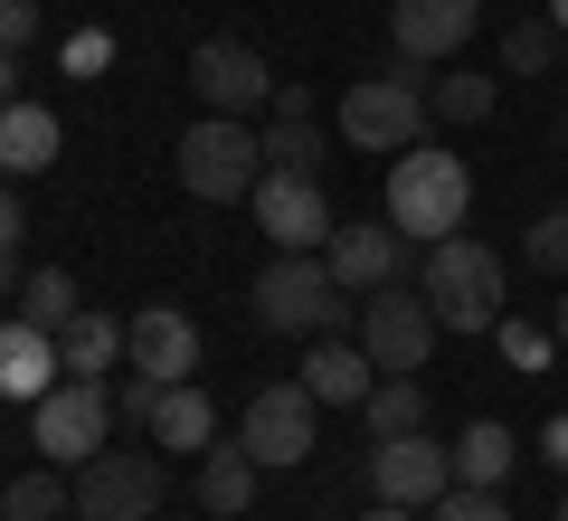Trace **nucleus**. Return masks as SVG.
<instances>
[{
  "mask_svg": "<svg viewBox=\"0 0 568 521\" xmlns=\"http://www.w3.org/2000/svg\"><path fill=\"white\" fill-rule=\"evenodd\" d=\"M521 257L540 265V275H568V209H540V219L521 228Z\"/></svg>",
  "mask_w": 568,
  "mask_h": 521,
  "instance_id": "c85d7f7f",
  "label": "nucleus"
},
{
  "mask_svg": "<svg viewBox=\"0 0 568 521\" xmlns=\"http://www.w3.org/2000/svg\"><path fill=\"white\" fill-rule=\"evenodd\" d=\"M493 332H503V351H511V361H521V370H530V361H540V351H549V341L530 332V322H493Z\"/></svg>",
  "mask_w": 568,
  "mask_h": 521,
  "instance_id": "473e14b6",
  "label": "nucleus"
},
{
  "mask_svg": "<svg viewBox=\"0 0 568 521\" xmlns=\"http://www.w3.org/2000/svg\"><path fill=\"white\" fill-rule=\"evenodd\" d=\"M162 493H171L162 455H114V445H104L95 464H77V512L85 521H152Z\"/></svg>",
  "mask_w": 568,
  "mask_h": 521,
  "instance_id": "1a4fd4ad",
  "label": "nucleus"
},
{
  "mask_svg": "<svg viewBox=\"0 0 568 521\" xmlns=\"http://www.w3.org/2000/svg\"><path fill=\"white\" fill-rule=\"evenodd\" d=\"M0 104H20V58L0 48Z\"/></svg>",
  "mask_w": 568,
  "mask_h": 521,
  "instance_id": "e433bc0d",
  "label": "nucleus"
},
{
  "mask_svg": "<svg viewBox=\"0 0 568 521\" xmlns=\"http://www.w3.org/2000/svg\"><path fill=\"white\" fill-rule=\"evenodd\" d=\"M67 313H77V275H67V265H39V275L20 284V322H39V332H67Z\"/></svg>",
  "mask_w": 568,
  "mask_h": 521,
  "instance_id": "a878e982",
  "label": "nucleus"
},
{
  "mask_svg": "<svg viewBox=\"0 0 568 521\" xmlns=\"http://www.w3.org/2000/svg\"><path fill=\"white\" fill-rule=\"evenodd\" d=\"M58 380H67L58 332H39V322H0V399H29V408H39Z\"/></svg>",
  "mask_w": 568,
  "mask_h": 521,
  "instance_id": "dca6fc26",
  "label": "nucleus"
},
{
  "mask_svg": "<svg viewBox=\"0 0 568 521\" xmlns=\"http://www.w3.org/2000/svg\"><path fill=\"white\" fill-rule=\"evenodd\" d=\"M313 427H323V399H313L304 380H265L256 399H246V418H237V445L275 474V464H304L313 455Z\"/></svg>",
  "mask_w": 568,
  "mask_h": 521,
  "instance_id": "6e6552de",
  "label": "nucleus"
},
{
  "mask_svg": "<svg viewBox=\"0 0 568 521\" xmlns=\"http://www.w3.org/2000/svg\"><path fill=\"white\" fill-rule=\"evenodd\" d=\"M549 29H559V39H568V0H549Z\"/></svg>",
  "mask_w": 568,
  "mask_h": 521,
  "instance_id": "58836bf2",
  "label": "nucleus"
},
{
  "mask_svg": "<svg viewBox=\"0 0 568 521\" xmlns=\"http://www.w3.org/2000/svg\"><path fill=\"white\" fill-rule=\"evenodd\" d=\"M294 380H304L323 408H361L369 389H379V361H369L361 341H342V332H332V341H313V361L294 370Z\"/></svg>",
  "mask_w": 568,
  "mask_h": 521,
  "instance_id": "a211bd4d",
  "label": "nucleus"
},
{
  "mask_svg": "<svg viewBox=\"0 0 568 521\" xmlns=\"http://www.w3.org/2000/svg\"><path fill=\"white\" fill-rule=\"evenodd\" d=\"M162 389H171V380H152V370H133V380L114 389V418H133V427H152V408H162Z\"/></svg>",
  "mask_w": 568,
  "mask_h": 521,
  "instance_id": "7c9ffc66",
  "label": "nucleus"
},
{
  "mask_svg": "<svg viewBox=\"0 0 568 521\" xmlns=\"http://www.w3.org/2000/svg\"><path fill=\"white\" fill-rule=\"evenodd\" d=\"M190 86H200L209 114H256V104H275V67L246 39H200L190 48Z\"/></svg>",
  "mask_w": 568,
  "mask_h": 521,
  "instance_id": "f8f14e48",
  "label": "nucleus"
},
{
  "mask_svg": "<svg viewBox=\"0 0 568 521\" xmlns=\"http://www.w3.org/2000/svg\"><path fill=\"white\" fill-rule=\"evenodd\" d=\"M474 20H484V0H388V48L407 67H436L474 39Z\"/></svg>",
  "mask_w": 568,
  "mask_h": 521,
  "instance_id": "ddd939ff",
  "label": "nucleus"
},
{
  "mask_svg": "<svg viewBox=\"0 0 568 521\" xmlns=\"http://www.w3.org/2000/svg\"><path fill=\"white\" fill-rule=\"evenodd\" d=\"M246 209H256V228H265L275 247H294V257H323V247H332V228H342L313 171H265Z\"/></svg>",
  "mask_w": 568,
  "mask_h": 521,
  "instance_id": "9d476101",
  "label": "nucleus"
},
{
  "mask_svg": "<svg viewBox=\"0 0 568 521\" xmlns=\"http://www.w3.org/2000/svg\"><path fill=\"white\" fill-rule=\"evenodd\" d=\"M559 521H568V493H559Z\"/></svg>",
  "mask_w": 568,
  "mask_h": 521,
  "instance_id": "a19ab883",
  "label": "nucleus"
},
{
  "mask_svg": "<svg viewBox=\"0 0 568 521\" xmlns=\"http://www.w3.org/2000/svg\"><path fill=\"white\" fill-rule=\"evenodd\" d=\"M0 483H10V464H0Z\"/></svg>",
  "mask_w": 568,
  "mask_h": 521,
  "instance_id": "79ce46f5",
  "label": "nucleus"
},
{
  "mask_svg": "<svg viewBox=\"0 0 568 521\" xmlns=\"http://www.w3.org/2000/svg\"><path fill=\"white\" fill-rule=\"evenodd\" d=\"M540 455H549V464L568 474V418H549V427H540Z\"/></svg>",
  "mask_w": 568,
  "mask_h": 521,
  "instance_id": "72a5a7b5",
  "label": "nucleus"
},
{
  "mask_svg": "<svg viewBox=\"0 0 568 521\" xmlns=\"http://www.w3.org/2000/svg\"><path fill=\"white\" fill-rule=\"evenodd\" d=\"M559 351H568V294H559Z\"/></svg>",
  "mask_w": 568,
  "mask_h": 521,
  "instance_id": "ea45409f",
  "label": "nucleus"
},
{
  "mask_svg": "<svg viewBox=\"0 0 568 521\" xmlns=\"http://www.w3.org/2000/svg\"><path fill=\"white\" fill-rule=\"evenodd\" d=\"M351 313H361V294H342L323 257H294V247H275V265L256 275V322H265V332H294V341H332V332H342Z\"/></svg>",
  "mask_w": 568,
  "mask_h": 521,
  "instance_id": "20e7f679",
  "label": "nucleus"
},
{
  "mask_svg": "<svg viewBox=\"0 0 568 521\" xmlns=\"http://www.w3.org/2000/svg\"><path fill=\"white\" fill-rule=\"evenodd\" d=\"M256 474H265V464L246 455L237 437H227V445H209V455H200V512L246 521V502H256Z\"/></svg>",
  "mask_w": 568,
  "mask_h": 521,
  "instance_id": "412c9836",
  "label": "nucleus"
},
{
  "mask_svg": "<svg viewBox=\"0 0 568 521\" xmlns=\"http://www.w3.org/2000/svg\"><path fill=\"white\" fill-rule=\"evenodd\" d=\"M511 464H521V437H511L503 418H474L465 437H455V483H484V493H503Z\"/></svg>",
  "mask_w": 568,
  "mask_h": 521,
  "instance_id": "4be33fe9",
  "label": "nucleus"
},
{
  "mask_svg": "<svg viewBox=\"0 0 568 521\" xmlns=\"http://www.w3.org/2000/svg\"><path fill=\"white\" fill-rule=\"evenodd\" d=\"M369 493L407 502V512L446 502L455 493V445H436L426 427H417V437H379V445H369Z\"/></svg>",
  "mask_w": 568,
  "mask_h": 521,
  "instance_id": "9b49d317",
  "label": "nucleus"
},
{
  "mask_svg": "<svg viewBox=\"0 0 568 521\" xmlns=\"http://www.w3.org/2000/svg\"><path fill=\"white\" fill-rule=\"evenodd\" d=\"M265 171H313V181H323V133H313V114L265 123Z\"/></svg>",
  "mask_w": 568,
  "mask_h": 521,
  "instance_id": "393cba45",
  "label": "nucleus"
},
{
  "mask_svg": "<svg viewBox=\"0 0 568 521\" xmlns=\"http://www.w3.org/2000/svg\"><path fill=\"white\" fill-rule=\"evenodd\" d=\"M549 58H568V39H559L549 20H521V29L503 39V67H511V77H540Z\"/></svg>",
  "mask_w": 568,
  "mask_h": 521,
  "instance_id": "cd10ccee",
  "label": "nucleus"
},
{
  "mask_svg": "<svg viewBox=\"0 0 568 521\" xmlns=\"http://www.w3.org/2000/svg\"><path fill=\"white\" fill-rule=\"evenodd\" d=\"M465 209H474V171H465V152L407 142V152L388 161V200H379V219L398 228L407 247H436V238H455V228H465Z\"/></svg>",
  "mask_w": 568,
  "mask_h": 521,
  "instance_id": "f257e3e1",
  "label": "nucleus"
},
{
  "mask_svg": "<svg viewBox=\"0 0 568 521\" xmlns=\"http://www.w3.org/2000/svg\"><path fill=\"white\" fill-rule=\"evenodd\" d=\"M436 303L417 294V284H379V294H361V351L379 361V380H417L426 351H436Z\"/></svg>",
  "mask_w": 568,
  "mask_h": 521,
  "instance_id": "0eeeda50",
  "label": "nucleus"
},
{
  "mask_svg": "<svg viewBox=\"0 0 568 521\" xmlns=\"http://www.w3.org/2000/svg\"><path fill=\"white\" fill-rule=\"evenodd\" d=\"M426 521H511V502L484 493V483H455L446 502H426Z\"/></svg>",
  "mask_w": 568,
  "mask_h": 521,
  "instance_id": "c756f323",
  "label": "nucleus"
},
{
  "mask_svg": "<svg viewBox=\"0 0 568 521\" xmlns=\"http://www.w3.org/2000/svg\"><path fill=\"white\" fill-rule=\"evenodd\" d=\"M426 114H436V104H426L417 67H388V77H361L342 96V142L351 152H388L398 161L407 142H426Z\"/></svg>",
  "mask_w": 568,
  "mask_h": 521,
  "instance_id": "39448f33",
  "label": "nucleus"
},
{
  "mask_svg": "<svg viewBox=\"0 0 568 521\" xmlns=\"http://www.w3.org/2000/svg\"><path fill=\"white\" fill-rule=\"evenodd\" d=\"M20 284H29L20 275V247H0V294H20Z\"/></svg>",
  "mask_w": 568,
  "mask_h": 521,
  "instance_id": "c9c22d12",
  "label": "nucleus"
},
{
  "mask_svg": "<svg viewBox=\"0 0 568 521\" xmlns=\"http://www.w3.org/2000/svg\"><path fill=\"white\" fill-rule=\"evenodd\" d=\"M171 161H181V190H190V200L227 209V200H256V181H265V133H256L246 114H200L181 142H171Z\"/></svg>",
  "mask_w": 568,
  "mask_h": 521,
  "instance_id": "7ed1b4c3",
  "label": "nucleus"
},
{
  "mask_svg": "<svg viewBox=\"0 0 568 521\" xmlns=\"http://www.w3.org/2000/svg\"><path fill=\"white\" fill-rule=\"evenodd\" d=\"M209 521H219V512H209Z\"/></svg>",
  "mask_w": 568,
  "mask_h": 521,
  "instance_id": "c03bdc74",
  "label": "nucleus"
},
{
  "mask_svg": "<svg viewBox=\"0 0 568 521\" xmlns=\"http://www.w3.org/2000/svg\"><path fill=\"white\" fill-rule=\"evenodd\" d=\"M58 361H67V380H104L114 361H133V322L77 303V313H67V332H58Z\"/></svg>",
  "mask_w": 568,
  "mask_h": 521,
  "instance_id": "f3484780",
  "label": "nucleus"
},
{
  "mask_svg": "<svg viewBox=\"0 0 568 521\" xmlns=\"http://www.w3.org/2000/svg\"><path fill=\"white\" fill-rule=\"evenodd\" d=\"M29 445H39L48 464H67V474L95 464L104 445H114V389L104 380H58L39 408H29Z\"/></svg>",
  "mask_w": 568,
  "mask_h": 521,
  "instance_id": "423d86ee",
  "label": "nucleus"
},
{
  "mask_svg": "<svg viewBox=\"0 0 568 521\" xmlns=\"http://www.w3.org/2000/svg\"><path fill=\"white\" fill-rule=\"evenodd\" d=\"M67 512H77V474L67 464H39V474L0 483V521H67Z\"/></svg>",
  "mask_w": 568,
  "mask_h": 521,
  "instance_id": "5701e85b",
  "label": "nucleus"
},
{
  "mask_svg": "<svg viewBox=\"0 0 568 521\" xmlns=\"http://www.w3.org/2000/svg\"><path fill=\"white\" fill-rule=\"evenodd\" d=\"M29 39H39V0H0V48L20 58Z\"/></svg>",
  "mask_w": 568,
  "mask_h": 521,
  "instance_id": "2f4dec72",
  "label": "nucleus"
},
{
  "mask_svg": "<svg viewBox=\"0 0 568 521\" xmlns=\"http://www.w3.org/2000/svg\"><path fill=\"white\" fill-rule=\"evenodd\" d=\"M142 437H152V455H209V445H219V408H209L190 380H171Z\"/></svg>",
  "mask_w": 568,
  "mask_h": 521,
  "instance_id": "6ab92c4d",
  "label": "nucleus"
},
{
  "mask_svg": "<svg viewBox=\"0 0 568 521\" xmlns=\"http://www.w3.org/2000/svg\"><path fill=\"white\" fill-rule=\"evenodd\" d=\"M361 418H369V437H417V427H426V389L417 380H379L361 399Z\"/></svg>",
  "mask_w": 568,
  "mask_h": 521,
  "instance_id": "b1692460",
  "label": "nucleus"
},
{
  "mask_svg": "<svg viewBox=\"0 0 568 521\" xmlns=\"http://www.w3.org/2000/svg\"><path fill=\"white\" fill-rule=\"evenodd\" d=\"M20 228H29L20 219V190H0V247H20Z\"/></svg>",
  "mask_w": 568,
  "mask_h": 521,
  "instance_id": "f704fd0d",
  "label": "nucleus"
},
{
  "mask_svg": "<svg viewBox=\"0 0 568 521\" xmlns=\"http://www.w3.org/2000/svg\"><path fill=\"white\" fill-rule=\"evenodd\" d=\"M67 521H85V512H67Z\"/></svg>",
  "mask_w": 568,
  "mask_h": 521,
  "instance_id": "37998d69",
  "label": "nucleus"
},
{
  "mask_svg": "<svg viewBox=\"0 0 568 521\" xmlns=\"http://www.w3.org/2000/svg\"><path fill=\"white\" fill-rule=\"evenodd\" d=\"M426 104H436L446 123H484L493 104H503V86H493V77H436V86H426Z\"/></svg>",
  "mask_w": 568,
  "mask_h": 521,
  "instance_id": "bb28decb",
  "label": "nucleus"
},
{
  "mask_svg": "<svg viewBox=\"0 0 568 521\" xmlns=\"http://www.w3.org/2000/svg\"><path fill=\"white\" fill-rule=\"evenodd\" d=\"M417 294L436 303V322H446V332H493V322L511 313V275H503V257H493L484 238H465V228L426 247Z\"/></svg>",
  "mask_w": 568,
  "mask_h": 521,
  "instance_id": "f03ea898",
  "label": "nucleus"
},
{
  "mask_svg": "<svg viewBox=\"0 0 568 521\" xmlns=\"http://www.w3.org/2000/svg\"><path fill=\"white\" fill-rule=\"evenodd\" d=\"M123 322H133V370H152V380H190V370H200V322L190 313L142 303V313H123Z\"/></svg>",
  "mask_w": 568,
  "mask_h": 521,
  "instance_id": "2eb2a0df",
  "label": "nucleus"
},
{
  "mask_svg": "<svg viewBox=\"0 0 568 521\" xmlns=\"http://www.w3.org/2000/svg\"><path fill=\"white\" fill-rule=\"evenodd\" d=\"M361 521H417V512H407V502H369Z\"/></svg>",
  "mask_w": 568,
  "mask_h": 521,
  "instance_id": "4c0bfd02",
  "label": "nucleus"
},
{
  "mask_svg": "<svg viewBox=\"0 0 568 521\" xmlns=\"http://www.w3.org/2000/svg\"><path fill=\"white\" fill-rule=\"evenodd\" d=\"M58 114H48V104H0V171H10V181H39L48 161H58Z\"/></svg>",
  "mask_w": 568,
  "mask_h": 521,
  "instance_id": "aec40b11",
  "label": "nucleus"
},
{
  "mask_svg": "<svg viewBox=\"0 0 568 521\" xmlns=\"http://www.w3.org/2000/svg\"><path fill=\"white\" fill-rule=\"evenodd\" d=\"M323 265H332L342 294H379V284H398L407 238H398L388 219H342V228H332V247H323Z\"/></svg>",
  "mask_w": 568,
  "mask_h": 521,
  "instance_id": "4468645a",
  "label": "nucleus"
}]
</instances>
